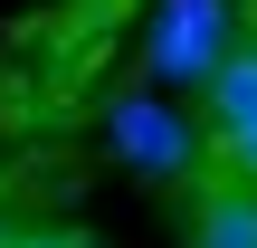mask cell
Masks as SVG:
<instances>
[{"label":"cell","mask_w":257,"mask_h":248,"mask_svg":"<svg viewBox=\"0 0 257 248\" xmlns=\"http://www.w3.org/2000/svg\"><path fill=\"white\" fill-rule=\"evenodd\" d=\"M105 143H114V162H134V172H153V182H181V172L200 162V134H191L153 86H134V96L105 105Z\"/></svg>","instance_id":"6da1fadb"},{"label":"cell","mask_w":257,"mask_h":248,"mask_svg":"<svg viewBox=\"0 0 257 248\" xmlns=\"http://www.w3.org/2000/svg\"><path fill=\"white\" fill-rule=\"evenodd\" d=\"M238 48V29H229V0H162L153 10V76L162 86H210V67Z\"/></svg>","instance_id":"7a4b0ae2"},{"label":"cell","mask_w":257,"mask_h":248,"mask_svg":"<svg viewBox=\"0 0 257 248\" xmlns=\"http://www.w3.org/2000/svg\"><path fill=\"white\" fill-rule=\"evenodd\" d=\"M191 248H257V191L248 182H210V191H200Z\"/></svg>","instance_id":"3957f363"},{"label":"cell","mask_w":257,"mask_h":248,"mask_svg":"<svg viewBox=\"0 0 257 248\" xmlns=\"http://www.w3.org/2000/svg\"><path fill=\"white\" fill-rule=\"evenodd\" d=\"M200 96H210V134H248V124H257V48H248V38L210 67Z\"/></svg>","instance_id":"277c9868"},{"label":"cell","mask_w":257,"mask_h":248,"mask_svg":"<svg viewBox=\"0 0 257 248\" xmlns=\"http://www.w3.org/2000/svg\"><path fill=\"white\" fill-rule=\"evenodd\" d=\"M210 153H219L229 182H248V191H257V124H248V134H210Z\"/></svg>","instance_id":"5b68a950"},{"label":"cell","mask_w":257,"mask_h":248,"mask_svg":"<svg viewBox=\"0 0 257 248\" xmlns=\"http://www.w3.org/2000/svg\"><path fill=\"white\" fill-rule=\"evenodd\" d=\"M29 248H95V239H67V229H57V239H29Z\"/></svg>","instance_id":"8992f818"},{"label":"cell","mask_w":257,"mask_h":248,"mask_svg":"<svg viewBox=\"0 0 257 248\" xmlns=\"http://www.w3.org/2000/svg\"><path fill=\"white\" fill-rule=\"evenodd\" d=\"M248 48H257V10H248Z\"/></svg>","instance_id":"52a82bcc"},{"label":"cell","mask_w":257,"mask_h":248,"mask_svg":"<svg viewBox=\"0 0 257 248\" xmlns=\"http://www.w3.org/2000/svg\"><path fill=\"white\" fill-rule=\"evenodd\" d=\"M0 248H29V239H0Z\"/></svg>","instance_id":"ba28073f"}]
</instances>
